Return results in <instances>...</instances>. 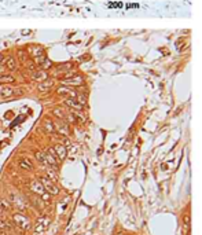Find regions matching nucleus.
Instances as JSON below:
<instances>
[{"label":"nucleus","mask_w":202,"mask_h":235,"mask_svg":"<svg viewBox=\"0 0 202 235\" xmlns=\"http://www.w3.org/2000/svg\"><path fill=\"white\" fill-rule=\"evenodd\" d=\"M52 150H54V154H55V158L58 161H62V160H65L66 158V149H65V146L63 144H55L52 147Z\"/></svg>","instance_id":"4"},{"label":"nucleus","mask_w":202,"mask_h":235,"mask_svg":"<svg viewBox=\"0 0 202 235\" xmlns=\"http://www.w3.org/2000/svg\"><path fill=\"white\" fill-rule=\"evenodd\" d=\"M30 190L33 193H36V194H38V195H41L44 191H46L44 187H43V184H41V182H37V180H34V182L30 183Z\"/></svg>","instance_id":"12"},{"label":"nucleus","mask_w":202,"mask_h":235,"mask_svg":"<svg viewBox=\"0 0 202 235\" xmlns=\"http://www.w3.org/2000/svg\"><path fill=\"white\" fill-rule=\"evenodd\" d=\"M11 208V205H10V202L7 199H0V209H3V211H8V209Z\"/></svg>","instance_id":"24"},{"label":"nucleus","mask_w":202,"mask_h":235,"mask_svg":"<svg viewBox=\"0 0 202 235\" xmlns=\"http://www.w3.org/2000/svg\"><path fill=\"white\" fill-rule=\"evenodd\" d=\"M54 114H55V116L58 117V118H59V120H62V121H63V120H65V116H66V113L65 112H63V110H61V109H54V112H52Z\"/></svg>","instance_id":"22"},{"label":"nucleus","mask_w":202,"mask_h":235,"mask_svg":"<svg viewBox=\"0 0 202 235\" xmlns=\"http://www.w3.org/2000/svg\"><path fill=\"white\" fill-rule=\"evenodd\" d=\"M48 225H50V219L46 217V216H41L40 219L36 221V227H34V231L37 233H44V231L48 228Z\"/></svg>","instance_id":"3"},{"label":"nucleus","mask_w":202,"mask_h":235,"mask_svg":"<svg viewBox=\"0 0 202 235\" xmlns=\"http://www.w3.org/2000/svg\"><path fill=\"white\" fill-rule=\"evenodd\" d=\"M10 198H11V201L14 202V205L17 206L18 209H21V211H24V209L26 208V204H25V202L22 201V199L19 198L18 195H15L14 193H11V194H10Z\"/></svg>","instance_id":"11"},{"label":"nucleus","mask_w":202,"mask_h":235,"mask_svg":"<svg viewBox=\"0 0 202 235\" xmlns=\"http://www.w3.org/2000/svg\"><path fill=\"white\" fill-rule=\"evenodd\" d=\"M56 94H59V95H66V96H69V98H74L77 92L73 90V88H70V87L61 85V87L56 88Z\"/></svg>","instance_id":"7"},{"label":"nucleus","mask_w":202,"mask_h":235,"mask_svg":"<svg viewBox=\"0 0 202 235\" xmlns=\"http://www.w3.org/2000/svg\"><path fill=\"white\" fill-rule=\"evenodd\" d=\"M52 87H54V82L51 81V80H46V81L38 82L37 90L40 91V92H48V91H51V88H52Z\"/></svg>","instance_id":"10"},{"label":"nucleus","mask_w":202,"mask_h":235,"mask_svg":"<svg viewBox=\"0 0 202 235\" xmlns=\"http://www.w3.org/2000/svg\"><path fill=\"white\" fill-rule=\"evenodd\" d=\"M40 66L43 69H50L51 66H52V63H51V61H48V59H44L43 62H40Z\"/></svg>","instance_id":"26"},{"label":"nucleus","mask_w":202,"mask_h":235,"mask_svg":"<svg viewBox=\"0 0 202 235\" xmlns=\"http://www.w3.org/2000/svg\"><path fill=\"white\" fill-rule=\"evenodd\" d=\"M2 59H3V55H2V54H0V61H2Z\"/></svg>","instance_id":"28"},{"label":"nucleus","mask_w":202,"mask_h":235,"mask_svg":"<svg viewBox=\"0 0 202 235\" xmlns=\"http://www.w3.org/2000/svg\"><path fill=\"white\" fill-rule=\"evenodd\" d=\"M6 68H7L8 70H14L15 69V59L12 58V56H8V58L6 59Z\"/></svg>","instance_id":"19"},{"label":"nucleus","mask_w":202,"mask_h":235,"mask_svg":"<svg viewBox=\"0 0 202 235\" xmlns=\"http://www.w3.org/2000/svg\"><path fill=\"white\" fill-rule=\"evenodd\" d=\"M29 52H30L32 56H34V58H41V56H44V51L41 47H37V46H33L29 48Z\"/></svg>","instance_id":"13"},{"label":"nucleus","mask_w":202,"mask_h":235,"mask_svg":"<svg viewBox=\"0 0 202 235\" xmlns=\"http://www.w3.org/2000/svg\"><path fill=\"white\" fill-rule=\"evenodd\" d=\"M15 94V91H14V88H11V87H2L0 88V98H10V96H12V95Z\"/></svg>","instance_id":"14"},{"label":"nucleus","mask_w":202,"mask_h":235,"mask_svg":"<svg viewBox=\"0 0 202 235\" xmlns=\"http://www.w3.org/2000/svg\"><path fill=\"white\" fill-rule=\"evenodd\" d=\"M44 155H46V164L47 165H51V166H55V168L58 166V160L50 153V151L47 150L46 153H44Z\"/></svg>","instance_id":"15"},{"label":"nucleus","mask_w":202,"mask_h":235,"mask_svg":"<svg viewBox=\"0 0 202 235\" xmlns=\"http://www.w3.org/2000/svg\"><path fill=\"white\" fill-rule=\"evenodd\" d=\"M44 128H46L48 132H55V126H54V122L51 121V120H46V121H44Z\"/></svg>","instance_id":"21"},{"label":"nucleus","mask_w":202,"mask_h":235,"mask_svg":"<svg viewBox=\"0 0 202 235\" xmlns=\"http://www.w3.org/2000/svg\"><path fill=\"white\" fill-rule=\"evenodd\" d=\"M190 223H191L190 215H184V216H183V224H184V228L187 231H188V228H190Z\"/></svg>","instance_id":"23"},{"label":"nucleus","mask_w":202,"mask_h":235,"mask_svg":"<svg viewBox=\"0 0 202 235\" xmlns=\"http://www.w3.org/2000/svg\"><path fill=\"white\" fill-rule=\"evenodd\" d=\"M15 81V77L12 74H0V82H14Z\"/></svg>","instance_id":"17"},{"label":"nucleus","mask_w":202,"mask_h":235,"mask_svg":"<svg viewBox=\"0 0 202 235\" xmlns=\"http://www.w3.org/2000/svg\"><path fill=\"white\" fill-rule=\"evenodd\" d=\"M18 165H19V168L24 171H33V162H32V160H29V158H21Z\"/></svg>","instance_id":"9"},{"label":"nucleus","mask_w":202,"mask_h":235,"mask_svg":"<svg viewBox=\"0 0 202 235\" xmlns=\"http://www.w3.org/2000/svg\"><path fill=\"white\" fill-rule=\"evenodd\" d=\"M74 99H76L80 104H83V106H84V104L87 103V95H85V94H81V92H77L76 96H74Z\"/></svg>","instance_id":"18"},{"label":"nucleus","mask_w":202,"mask_h":235,"mask_svg":"<svg viewBox=\"0 0 202 235\" xmlns=\"http://www.w3.org/2000/svg\"><path fill=\"white\" fill-rule=\"evenodd\" d=\"M12 220H14L15 225H18L21 230L28 231L29 228H30V220H29V219H28L25 215H22V213H14V215H12Z\"/></svg>","instance_id":"1"},{"label":"nucleus","mask_w":202,"mask_h":235,"mask_svg":"<svg viewBox=\"0 0 202 235\" xmlns=\"http://www.w3.org/2000/svg\"><path fill=\"white\" fill-rule=\"evenodd\" d=\"M65 104L70 110H73V112H80V110H83V107H84L83 104H80L77 102L74 98H69V96L65 99Z\"/></svg>","instance_id":"5"},{"label":"nucleus","mask_w":202,"mask_h":235,"mask_svg":"<svg viewBox=\"0 0 202 235\" xmlns=\"http://www.w3.org/2000/svg\"><path fill=\"white\" fill-rule=\"evenodd\" d=\"M0 230H6V231L10 230V225L4 219H0Z\"/></svg>","instance_id":"25"},{"label":"nucleus","mask_w":202,"mask_h":235,"mask_svg":"<svg viewBox=\"0 0 202 235\" xmlns=\"http://www.w3.org/2000/svg\"><path fill=\"white\" fill-rule=\"evenodd\" d=\"M81 82H83V78L80 77V76H74L73 78L63 80V84H66V85H81Z\"/></svg>","instance_id":"16"},{"label":"nucleus","mask_w":202,"mask_h":235,"mask_svg":"<svg viewBox=\"0 0 202 235\" xmlns=\"http://www.w3.org/2000/svg\"><path fill=\"white\" fill-rule=\"evenodd\" d=\"M41 198H43V201L48 202V201L51 199V194H50V193H46V191H44L43 194H41Z\"/></svg>","instance_id":"27"},{"label":"nucleus","mask_w":202,"mask_h":235,"mask_svg":"<svg viewBox=\"0 0 202 235\" xmlns=\"http://www.w3.org/2000/svg\"><path fill=\"white\" fill-rule=\"evenodd\" d=\"M32 78H33L34 81H38V82L46 81V80H48V73L46 70H37L32 74Z\"/></svg>","instance_id":"8"},{"label":"nucleus","mask_w":202,"mask_h":235,"mask_svg":"<svg viewBox=\"0 0 202 235\" xmlns=\"http://www.w3.org/2000/svg\"><path fill=\"white\" fill-rule=\"evenodd\" d=\"M41 184H43L44 190H46L47 193H50L51 195L59 194V187H58L51 179H48V177H41Z\"/></svg>","instance_id":"2"},{"label":"nucleus","mask_w":202,"mask_h":235,"mask_svg":"<svg viewBox=\"0 0 202 235\" xmlns=\"http://www.w3.org/2000/svg\"><path fill=\"white\" fill-rule=\"evenodd\" d=\"M34 157H36V160H37L40 164L47 165V164H46V155H44L43 151H36V153H34Z\"/></svg>","instance_id":"20"},{"label":"nucleus","mask_w":202,"mask_h":235,"mask_svg":"<svg viewBox=\"0 0 202 235\" xmlns=\"http://www.w3.org/2000/svg\"><path fill=\"white\" fill-rule=\"evenodd\" d=\"M54 126H55V131L58 133H61V135L63 136H67L69 135V125H67L66 122H63L62 120H59V121L54 122Z\"/></svg>","instance_id":"6"}]
</instances>
